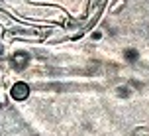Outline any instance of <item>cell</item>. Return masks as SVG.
<instances>
[{"label":"cell","mask_w":149,"mask_h":136,"mask_svg":"<svg viewBox=\"0 0 149 136\" xmlns=\"http://www.w3.org/2000/svg\"><path fill=\"white\" fill-rule=\"evenodd\" d=\"M104 4H106V0H90V14H96V12H100Z\"/></svg>","instance_id":"cell-1"},{"label":"cell","mask_w":149,"mask_h":136,"mask_svg":"<svg viewBox=\"0 0 149 136\" xmlns=\"http://www.w3.org/2000/svg\"><path fill=\"white\" fill-rule=\"evenodd\" d=\"M12 93H14L16 99H24L26 95H28V89H26V85H16Z\"/></svg>","instance_id":"cell-2"}]
</instances>
